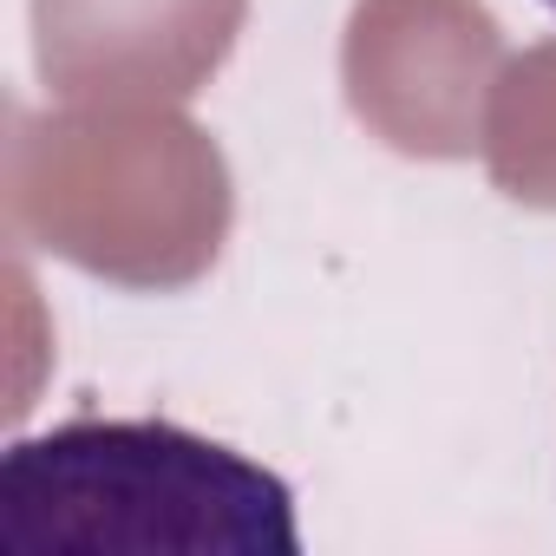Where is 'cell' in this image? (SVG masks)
<instances>
[{
    "instance_id": "3957f363",
    "label": "cell",
    "mask_w": 556,
    "mask_h": 556,
    "mask_svg": "<svg viewBox=\"0 0 556 556\" xmlns=\"http://www.w3.org/2000/svg\"><path fill=\"white\" fill-rule=\"evenodd\" d=\"M543 8H556V0H543Z\"/></svg>"
},
{
    "instance_id": "6da1fadb",
    "label": "cell",
    "mask_w": 556,
    "mask_h": 556,
    "mask_svg": "<svg viewBox=\"0 0 556 556\" xmlns=\"http://www.w3.org/2000/svg\"><path fill=\"white\" fill-rule=\"evenodd\" d=\"M0 556H302L289 484L170 419H73L0 458Z\"/></svg>"
},
{
    "instance_id": "7a4b0ae2",
    "label": "cell",
    "mask_w": 556,
    "mask_h": 556,
    "mask_svg": "<svg viewBox=\"0 0 556 556\" xmlns=\"http://www.w3.org/2000/svg\"><path fill=\"white\" fill-rule=\"evenodd\" d=\"M242 0H40V73L60 92H190Z\"/></svg>"
}]
</instances>
